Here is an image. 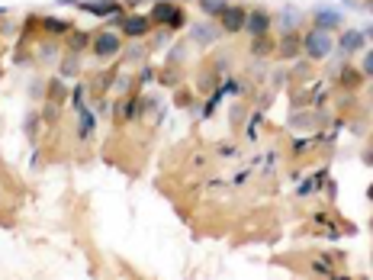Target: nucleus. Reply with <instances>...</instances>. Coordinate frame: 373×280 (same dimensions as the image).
<instances>
[{"label":"nucleus","instance_id":"nucleus-1","mask_svg":"<svg viewBox=\"0 0 373 280\" xmlns=\"http://www.w3.org/2000/svg\"><path fill=\"white\" fill-rule=\"evenodd\" d=\"M367 68H370V71H373V55H370V65H367Z\"/></svg>","mask_w":373,"mask_h":280}]
</instances>
